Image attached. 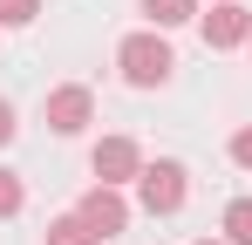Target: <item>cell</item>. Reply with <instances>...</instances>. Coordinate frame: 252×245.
Segmentation results:
<instances>
[{
  "label": "cell",
  "instance_id": "cell-3",
  "mask_svg": "<svg viewBox=\"0 0 252 245\" xmlns=\"http://www.w3.org/2000/svg\"><path fill=\"white\" fill-rule=\"evenodd\" d=\"M75 218H82L89 232H95V239L109 245V239H116V232L129 225V204H123V191H116V184H95V191H82Z\"/></svg>",
  "mask_w": 252,
  "mask_h": 245
},
{
  "label": "cell",
  "instance_id": "cell-1",
  "mask_svg": "<svg viewBox=\"0 0 252 245\" xmlns=\"http://www.w3.org/2000/svg\"><path fill=\"white\" fill-rule=\"evenodd\" d=\"M116 68H123L129 89H164L170 68H177V55H170V41L150 28V34H129L123 48H116Z\"/></svg>",
  "mask_w": 252,
  "mask_h": 245
},
{
  "label": "cell",
  "instance_id": "cell-14",
  "mask_svg": "<svg viewBox=\"0 0 252 245\" xmlns=\"http://www.w3.org/2000/svg\"><path fill=\"white\" fill-rule=\"evenodd\" d=\"M198 245H225V239H198Z\"/></svg>",
  "mask_w": 252,
  "mask_h": 245
},
{
  "label": "cell",
  "instance_id": "cell-2",
  "mask_svg": "<svg viewBox=\"0 0 252 245\" xmlns=\"http://www.w3.org/2000/svg\"><path fill=\"white\" fill-rule=\"evenodd\" d=\"M184 163H143V177H136V198H143V211L150 218H170V211H184Z\"/></svg>",
  "mask_w": 252,
  "mask_h": 245
},
{
  "label": "cell",
  "instance_id": "cell-9",
  "mask_svg": "<svg viewBox=\"0 0 252 245\" xmlns=\"http://www.w3.org/2000/svg\"><path fill=\"white\" fill-rule=\"evenodd\" d=\"M48 245H102V239H95V232H89L82 218L68 211V218H55V225H48Z\"/></svg>",
  "mask_w": 252,
  "mask_h": 245
},
{
  "label": "cell",
  "instance_id": "cell-7",
  "mask_svg": "<svg viewBox=\"0 0 252 245\" xmlns=\"http://www.w3.org/2000/svg\"><path fill=\"white\" fill-rule=\"evenodd\" d=\"M143 14H150V28H184L198 14V0H143Z\"/></svg>",
  "mask_w": 252,
  "mask_h": 245
},
{
  "label": "cell",
  "instance_id": "cell-13",
  "mask_svg": "<svg viewBox=\"0 0 252 245\" xmlns=\"http://www.w3.org/2000/svg\"><path fill=\"white\" fill-rule=\"evenodd\" d=\"M0 143H14V109L0 102Z\"/></svg>",
  "mask_w": 252,
  "mask_h": 245
},
{
  "label": "cell",
  "instance_id": "cell-15",
  "mask_svg": "<svg viewBox=\"0 0 252 245\" xmlns=\"http://www.w3.org/2000/svg\"><path fill=\"white\" fill-rule=\"evenodd\" d=\"M246 48H252V41H246Z\"/></svg>",
  "mask_w": 252,
  "mask_h": 245
},
{
  "label": "cell",
  "instance_id": "cell-11",
  "mask_svg": "<svg viewBox=\"0 0 252 245\" xmlns=\"http://www.w3.org/2000/svg\"><path fill=\"white\" fill-rule=\"evenodd\" d=\"M14 211H21V177L0 170V218H14Z\"/></svg>",
  "mask_w": 252,
  "mask_h": 245
},
{
  "label": "cell",
  "instance_id": "cell-8",
  "mask_svg": "<svg viewBox=\"0 0 252 245\" xmlns=\"http://www.w3.org/2000/svg\"><path fill=\"white\" fill-rule=\"evenodd\" d=\"M225 245H252V198L225 204Z\"/></svg>",
  "mask_w": 252,
  "mask_h": 245
},
{
  "label": "cell",
  "instance_id": "cell-12",
  "mask_svg": "<svg viewBox=\"0 0 252 245\" xmlns=\"http://www.w3.org/2000/svg\"><path fill=\"white\" fill-rule=\"evenodd\" d=\"M232 163H246V170H252V122L239 129V136H232Z\"/></svg>",
  "mask_w": 252,
  "mask_h": 245
},
{
  "label": "cell",
  "instance_id": "cell-6",
  "mask_svg": "<svg viewBox=\"0 0 252 245\" xmlns=\"http://www.w3.org/2000/svg\"><path fill=\"white\" fill-rule=\"evenodd\" d=\"M205 41L211 48H246L252 41V14L239 7V0H218V7L205 14Z\"/></svg>",
  "mask_w": 252,
  "mask_h": 245
},
{
  "label": "cell",
  "instance_id": "cell-4",
  "mask_svg": "<svg viewBox=\"0 0 252 245\" xmlns=\"http://www.w3.org/2000/svg\"><path fill=\"white\" fill-rule=\"evenodd\" d=\"M89 170H95L102 184H136V177H143V150H136L129 136H102V143L89 150Z\"/></svg>",
  "mask_w": 252,
  "mask_h": 245
},
{
  "label": "cell",
  "instance_id": "cell-5",
  "mask_svg": "<svg viewBox=\"0 0 252 245\" xmlns=\"http://www.w3.org/2000/svg\"><path fill=\"white\" fill-rule=\"evenodd\" d=\"M89 116H95V95H89L82 82H68V89L48 95V129H55V136H82Z\"/></svg>",
  "mask_w": 252,
  "mask_h": 245
},
{
  "label": "cell",
  "instance_id": "cell-10",
  "mask_svg": "<svg viewBox=\"0 0 252 245\" xmlns=\"http://www.w3.org/2000/svg\"><path fill=\"white\" fill-rule=\"evenodd\" d=\"M41 14V0H0V28H28Z\"/></svg>",
  "mask_w": 252,
  "mask_h": 245
}]
</instances>
